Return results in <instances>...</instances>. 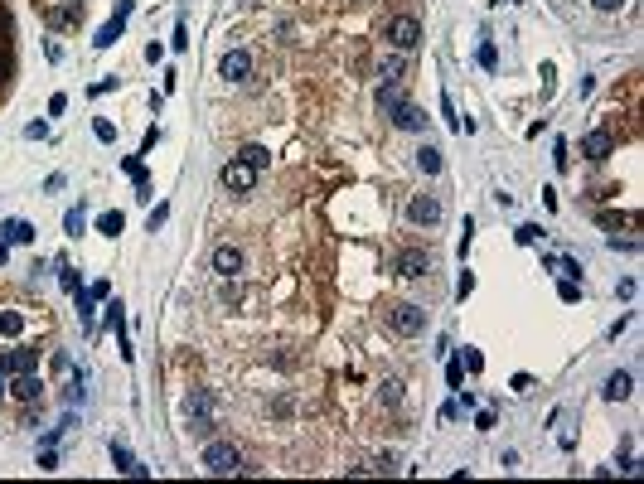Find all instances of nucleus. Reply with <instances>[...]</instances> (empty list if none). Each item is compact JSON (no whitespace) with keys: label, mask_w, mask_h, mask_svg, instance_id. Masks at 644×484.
Segmentation results:
<instances>
[{"label":"nucleus","mask_w":644,"mask_h":484,"mask_svg":"<svg viewBox=\"0 0 644 484\" xmlns=\"http://www.w3.org/2000/svg\"><path fill=\"white\" fill-rule=\"evenodd\" d=\"M388 324H393V329H398V334H422V329H427V310H422V305H388Z\"/></svg>","instance_id":"nucleus-2"},{"label":"nucleus","mask_w":644,"mask_h":484,"mask_svg":"<svg viewBox=\"0 0 644 484\" xmlns=\"http://www.w3.org/2000/svg\"><path fill=\"white\" fill-rule=\"evenodd\" d=\"M165 218H170V209H165V204H160V209H155V214H151V233H155V228H165Z\"/></svg>","instance_id":"nucleus-35"},{"label":"nucleus","mask_w":644,"mask_h":484,"mask_svg":"<svg viewBox=\"0 0 644 484\" xmlns=\"http://www.w3.org/2000/svg\"><path fill=\"white\" fill-rule=\"evenodd\" d=\"M126 175H131V180H146V165H141V160L131 155V160H126Z\"/></svg>","instance_id":"nucleus-34"},{"label":"nucleus","mask_w":644,"mask_h":484,"mask_svg":"<svg viewBox=\"0 0 644 484\" xmlns=\"http://www.w3.org/2000/svg\"><path fill=\"white\" fill-rule=\"evenodd\" d=\"M441 111H446V121H451V126L460 131V116H456V107H451V97H441Z\"/></svg>","instance_id":"nucleus-33"},{"label":"nucleus","mask_w":644,"mask_h":484,"mask_svg":"<svg viewBox=\"0 0 644 484\" xmlns=\"http://www.w3.org/2000/svg\"><path fill=\"white\" fill-rule=\"evenodd\" d=\"M73 296H78V315H82V324L92 329V305H97V300H92V291H73Z\"/></svg>","instance_id":"nucleus-22"},{"label":"nucleus","mask_w":644,"mask_h":484,"mask_svg":"<svg viewBox=\"0 0 644 484\" xmlns=\"http://www.w3.org/2000/svg\"><path fill=\"white\" fill-rule=\"evenodd\" d=\"M582 155H586V160H606V155H611V131H591L586 141H582Z\"/></svg>","instance_id":"nucleus-12"},{"label":"nucleus","mask_w":644,"mask_h":484,"mask_svg":"<svg viewBox=\"0 0 644 484\" xmlns=\"http://www.w3.org/2000/svg\"><path fill=\"white\" fill-rule=\"evenodd\" d=\"M480 68H484V73L499 68V49H494V39H484V44H480Z\"/></svg>","instance_id":"nucleus-20"},{"label":"nucleus","mask_w":644,"mask_h":484,"mask_svg":"<svg viewBox=\"0 0 644 484\" xmlns=\"http://www.w3.org/2000/svg\"><path fill=\"white\" fill-rule=\"evenodd\" d=\"M388 44H393V49H403V54H412V49L422 44V25H417L412 15H398V20L388 25Z\"/></svg>","instance_id":"nucleus-3"},{"label":"nucleus","mask_w":644,"mask_h":484,"mask_svg":"<svg viewBox=\"0 0 644 484\" xmlns=\"http://www.w3.org/2000/svg\"><path fill=\"white\" fill-rule=\"evenodd\" d=\"M20 329H25V320H20L15 310H5V315H0V334H20Z\"/></svg>","instance_id":"nucleus-24"},{"label":"nucleus","mask_w":644,"mask_h":484,"mask_svg":"<svg viewBox=\"0 0 644 484\" xmlns=\"http://www.w3.org/2000/svg\"><path fill=\"white\" fill-rule=\"evenodd\" d=\"M0 397H5V368H0Z\"/></svg>","instance_id":"nucleus-38"},{"label":"nucleus","mask_w":644,"mask_h":484,"mask_svg":"<svg viewBox=\"0 0 644 484\" xmlns=\"http://www.w3.org/2000/svg\"><path fill=\"white\" fill-rule=\"evenodd\" d=\"M378 107L388 111V116H393V111L403 107V92H398V87H393V82H388V87H383V92H378Z\"/></svg>","instance_id":"nucleus-19"},{"label":"nucleus","mask_w":644,"mask_h":484,"mask_svg":"<svg viewBox=\"0 0 644 484\" xmlns=\"http://www.w3.org/2000/svg\"><path fill=\"white\" fill-rule=\"evenodd\" d=\"M58 281H63V291L73 296V291H82V281H78V271L73 267H58Z\"/></svg>","instance_id":"nucleus-23"},{"label":"nucleus","mask_w":644,"mask_h":484,"mask_svg":"<svg viewBox=\"0 0 644 484\" xmlns=\"http://www.w3.org/2000/svg\"><path fill=\"white\" fill-rule=\"evenodd\" d=\"M63 228L78 238V233H82V209H68V214H63Z\"/></svg>","instance_id":"nucleus-26"},{"label":"nucleus","mask_w":644,"mask_h":484,"mask_svg":"<svg viewBox=\"0 0 644 484\" xmlns=\"http://www.w3.org/2000/svg\"><path fill=\"white\" fill-rule=\"evenodd\" d=\"M0 368H5V373H34V353L29 349H15V353H0Z\"/></svg>","instance_id":"nucleus-11"},{"label":"nucleus","mask_w":644,"mask_h":484,"mask_svg":"<svg viewBox=\"0 0 644 484\" xmlns=\"http://www.w3.org/2000/svg\"><path fill=\"white\" fill-rule=\"evenodd\" d=\"M398 397H403V383L388 378V383H383V402H398Z\"/></svg>","instance_id":"nucleus-29"},{"label":"nucleus","mask_w":644,"mask_h":484,"mask_svg":"<svg viewBox=\"0 0 644 484\" xmlns=\"http://www.w3.org/2000/svg\"><path fill=\"white\" fill-rule=\"evenodd\" d=\"M630 387H635V378H630V373H611L601 392H606V402H625V397H630Z\"/></svg>","instance_id":"nucleus-13"},{"label":"nucleus","mask_w":644,"mask_h":484,"mask_svg":"<svg viewBox=\"0 0 644 484\" xmlns=\"http://www.w3.org/2000/svg\"><path fill=\"white\" fill-rule=\"evenodd\" d=\"M87 291H92V300H107V296H111V286H107V281H92Z\"/></svg>","instance_id":"nucleus-32"},{"label":"nucleus","mask_w":644,"mask_h":484,"mask_svg":"<svg viewBox=\"0 0 644 484\" xmlns=\"http://www.w3.org/2000/svg\"><path fill=\"white\" fill-rule=\"evenodd\" d=\"M204 470H209V475H238V470H242L238 446H228V441H209V446H204Z\"/></svg>","instance_id":"nucleus-1"},{"label":"nucleus","mask_w":644,"mask_h":484,"mask_svg":"<svg viewBox=\"0 0 644 484\" xmlns=\"http://www.w3.org/2000/svg\"><path fill=\"white\" fill-rule=\"evenodd\" d=\"M39 387H44V383H39L34 373H20V378H15V397H20V402H39Z\"/></svg>","instance_id":"nucleus-16"},{"label":"nucleus","mask_w":644,"mask_h":484,"mask_svg":"<svg viewBox=\"0 0 644 484\" xmlns=\"http://www.w3.org/2000/svg\"><path fill=\"white\" fill-rule=\"evenodd\" d=\"M557 296H562L567 305H577V300H582V291H577V281H562V291H557Z\"/></svg>","instance_id":"nucleus-30"},{"label":"nucleus","mask_w":644,"mask_h":484,"mask_svg":"<svg viewBox=\"0 0 644 484\" xmlns=\"http://www.w3.org/2000/svg\"><path fill=\"white\" fill-rule=\"evenodd\" d=\"M465 368H470V373H480V368H484V358H480V349H465Z\"/></svg>","instance_id":"nucleus-31"},{"label":"nucleus","mask_w":644,"mask_h":484,"mask_svg":"<svg viewBox=\"0 0 644 484\" xmlns=\"http://www.w3.org/2000/svg\"><path fill=\"white\" fill-rule=\"evenodd\" d=\"M92 131H97V141H107V145L116 141V126H111L107 116H97V121H92Z\"/></svg>","instance_id":"nucleus-25"},{"label":"nucleus","mask_w":644,"mask_h":484,"mask_svg":"<svg viewBox=\"0 0 644 484\" xmlns=\"http://www.w3.org/2000/svg\"><path fill=\"white\" fill-rule=\"evenodd\" d=\"M591 5H596V10H620L625 0H591Z\"/></svg>","instance_id":"nucleus-36"},{"label":"nucleus","mask_w":644,"mask_h":484,"mask_svg":"<svg viewBox=\"0 0 644 484\" xmlns=\"http://www.w3.org/2000/svg\"><path fill=\"white\" fill-rule=\"evenodd\" d=\"M126 15H131V0H121V5H116V15L97 29V39H92V44H97V49H111V44L121 39V29H126Z\"/></svg>","instance_id":"nucleus-5"},{"label":"nucleus","mask_w":644,"mask_h":484,"mask_svg":"<svg viewBox=\"0 0 644 484\" xmlns=\"http://www.w3.org/2000/svg\"><path fill=\"white\" fill-rule=\"evenodd\" d=\"M407 218H412V223H422V228L441 223V199H431V194H417V199L407 204Z\"/></svg>","instance_id":"nucleus-6"},{"label":"nucleus","mask_w":644,"mask_h":484,"mask_svg":"<svg viewBox=\"0 0 644 484\" xmlns=\"http://www.w3.org/2000/svg\"><path fill=\"white\" fill-rule=\"evenodd\" d=\"M257 185V170L247 160H228L223 165V189H233V194H247V189Z\"/></svg>","instance_id":"nucleus-4"},{"label":"nucleus","mask_w":644,"mask_h":484,"mask_svg":"<svg viewBox=\"0 0 644 484\" xmlns=\"http://www.w3.org/2000/svg\"><path fill=\"white\" fill-rule=\"evenodd\" d=\"M218 73H223V78H228V82H242V78H247V73H252V58L242 54V49H233V54H228V58H223V63H218Z\"/></svg>","instance_id":"nucleus-8"},{"label":"nucleus","mask_w":644,"mask_h":484,"mask_svg":"<svg viewBox=\"0 0 644 484\" xmlns=\"http://www.w3.org/2000/svg\"><path fill=\"white\" fill-rule=\"evenodd\" d=\"M25 136H29V141H44V136H49V121H29Z\"/></svg>","instance_id":"nucleus-28"},{"label":"nucleus","mask_w":644,"mask_h":484,"mask_svg":"<svg viewBox=\"0 0 644 484\" xmlns=\"http://www.w3.org/2000/svg\"><path fill=\"white\" fill-rule=\"evenodd\" d=\"M0 238L5 242H34V228H29L25 218H5V223H0Z\"/></svg>","instance_id":"nucleus-14"},{"label":"nucleus","mask_w":644,"mask_h":484,"mask_svg":"<svg viewBox=\"0 0 644 484\" xmlns=\"http://www.w3.org/2000/svg\"><path fill=\"white\" fill-rule=\"evenodd\" d=\"M417 170H422V175H441V150H436V145H422V150H417Z\"/></svg>","instance_id":"nucleus-17"},{"label":"nucleus","mask_w":644,"mask_h":484,"mask_svg":"<svg viewBox=\"0 0 644 484\" xmlns=\"http://www.w3.org/2000/svg\"><path fill=\"white\" fill-rule=\"evenodd\" d=\"M427 271H431V257H427V252H417V247L398 257V276H427Z\"/></svg>","instance_id":"nucleus-9"},{"label":"nucleus","mask_w":644,"mask_h":484,"mask_svg":"<svg viewBox=\"0 0 644 484\" xmlns=\"http://www.w3.org/2000/svg\"><path fill=\"white\" fill-rule=\"evenodd\" d=\"M111 465H116L121 475H136V480L146 475V465H141V460H136L131 451H126V446H116V441H111Z\"/></svg>","instance_id":"nucleus-10"},{"label":"nucleus","mask_w":644,"mask_h":484,"mask_svg":"<svg viewBox=\"0 0 644 484\" xmlns=\"http://www.w3.org/2000/svg\"><path fill=\"white\" fill-rule=\"evenodd\" d=\"M513 238H518V242H537V238H542V228H537V223H523Z\"/></svg>","instance_id":"nucleus-27"},{"label":"nucleus","mask_w":644,"mask_h":484,"mask_svg":"<svg viewBox=\"0 0 644 484\" xmlns=\"http://www.w3.org/2000/svg\"><path fill=\"white\" fill-rule=\"evenodd\" d=\"M214 271L223 276V281H233L242 271V252L233 247V242H223V247H214Z\"/></svg>","instance_id":"nucleus-7"},{"label":"nucleus","mask_w":644,"mask_h":484,"mask_svg":"<svg viewBox=\"0 0 644 484\" xmlns=\"http://www.w3.org/2000/svg\"><path fill=\"white\" fill-rule=\"evenodd\" d=\"M5 262H10V247H5V238H0V267H5Z\"/></svg>","instance_id":"nucleus-37"},{"label":"nucleus","mask_w":644,"mask_h":484,"mask_svg":"<svg viewBox=\"0 0 644 484\" xmlns=\"http://www.w3.org/2000/svg\"><path fill=\"white\" fill-rule=\"evenodd\" d=\"M73 5H78V0H73Z\"/></svg>","instance_id":"nucleus-39"},{"label":"nucleus","mask_w":644,"mask_h":484,"mask_svg":"<svg viewBox=\"0 0 644 484\" xmlns=\"http://www.w3.org/2000/svg\"><path fill=\"white\" fill-rule=\"evenodd\" d=\"M97 233H102V238H116V233H121V214H102L97 218Z\"/></svg>","instance_id":"nucleus-21"},{"label":"nucleus","mask_w":644,"mask_h":484,"mask_svg":"<svg viewBox=\"0 0 644 484\" xmlns=\"http://www.w3.org/2000/svg\"><path fill=\"white\" fill-rule=\"evenodd\" d=\"M393 121H398L403 131H422V126H427V116H422V107H412V102H403V107L393 111Z\"/></svg>","instance_id":"nucleus-15"},{"label":"nucleus","mask_w":644,"mask_h":484,"mask_svg":"<svg viewBox=\"0 0 644 484\" xmlns=\"http://www.w3.org/2000/svg\"><path fill=\"white\" fill-rule=\"evenodd\" d=\"M238 160H247L252 170H267V160H271V155L262 150V145H242V150H238Z\"/></svg>","instance_id":"nucleus-18"}]
</instances>
